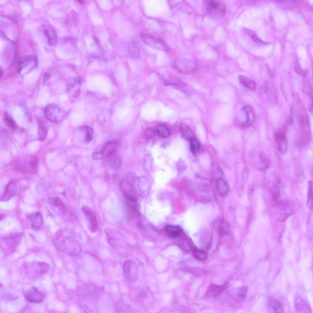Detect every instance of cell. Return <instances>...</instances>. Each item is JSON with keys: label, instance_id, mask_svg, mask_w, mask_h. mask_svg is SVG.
Wrapping results in <instances>:
<instances>
[{"label": "cell", "instance_id": "obj_1", "mask_svg": "<svg viewBox=\"0 0 313 313\" xmlns=\"http://www.w3.org/2000/svg\"><path fill=\"white\" fill-rule=\"evenodd\" d=\"M54 243L57 249L71 256L79 255L82 251V248L79 243L68 236H62L56 238Z\"/></svg>", "mask_w": 313, "mask_h": 313}, {"label": "cell", "instance_id": "obj_2", "mask_svg": "<svg viewBox=\"0 0 313 313\" xmlns=\"http://www.w3.org/2000/svg\"><path fill=\"white\" fill-rule=\"evenodd\" d=\"M78 292L84 300L94 303L98 300L102 293L100 287L92 283H84L80 285Z\"/></svg>", "mask_w": 313, "mask_h": 313}, {"label": "cell", "instance_id": "obj_3", "mask_svg": "<svg viewBox=\"0 0 313 313\" xmlns=\"http://www.w3.org/2000/svg\"><path fill=\"white\" fill-rule=\"evenodd\" d=\"M49 267V265L46 263L34 261L25 264L24 269L26 275L29 278L35 280L45 274Z\"/></svg>", "mask_w": 313, "mask_h": 313}, {"label": "cell", "instance_id": "obj_4", "mask_svg": "<svg viewBox=\"0 0 313 313\" xmlns=\"http://www.w3.org/2000/svg\"><path fill=\"white\" fill-rule=\"evenodd\" d=\"M208 16L213 19H219L224 17L226 10L224 4L221 1L213 0L209 1L206 7Z\"/></svg>", "mask_w": 313, "mask_h": 313}, {"label": "cell", "instance_id": "obj_5", "mask_svg": "<svg viewBox=\"0 0 313 313\" xmlns=\"http://www.w3.org/2000/svg\"><path fill=\"white\" fill-rule=\"evenodd\" d=\"M117 143L112 141L98 148L92 154V158L95 160L103 159L107 158L117 149Z\"/></svg>", "mask_w": 313, "mask_h": 313}, {"label": "cell", "instance_id": "obj_6", "mask_svg": "<svg viewBox=\"0 0 313 313\" xmlns=\"http://www.w3.org/2000/svg\"><path fill=\"white\" fill-rule=\"evenodd\" d=\"M45 115L50 122L57 124L60 123L65 116V112L58 105L55 104H51L46 108Z\"/></svg>", "mask_w": 313, "mask_h": 313}, {"label": "cell", "instance_id": "obj_7", "mask_svg": "<svg viewBox=\"0 0 313 313\" xmlns=\"http://www.w3.org/2000/svg\"><path fill=\"white\" fill-rule=\"evenodd\" d=\"M23 236L21 233H15L3 238L1 241V246L5 254L13 252L21 240Z\"/></svg>", "mask_w": 313, "mask_h": 313}, {"label": "cell", "instance_id": "obj_8", "mask_svg": "<svg viewBox=\"0 0 313 313\" xmlns=\"http://www.w3.org/2000/svg\"><path fill=\"white\" fill-rule=\"evenodd\" d=\"M140 38L144 43L150 47L165 51L168 50V47L161 39L146 33L141 34Z\"/></svg>", "mask_w": 313, "mask_h": 313}, {"label": "cell", "instance_id": "obj_9", "mask_svg": "<svg viewBox=\"0 0 313 313\" xmlns=\"http://www.w3.org/2000/svg\"><path fill=\"white\" fill-rule=\"evenodd\" d=\"M260 93L262 97L267 101L274 103L276 101L275 89L271 82L266 81L263 83L260 87Z\"/></svg>", "mask_w": 313, "mask_h": 313}, {"label": "cell", "instance_id": "obj_10", "mask_svg": "<svg viewBox=\"0 0 313 313\" xmlns=\"http://www.w3.org/2000/svg\"><path fill=\"white\" fill-rule=\"evenodd\" d=\"M274 207V214L280 221L285 220L293 212L289 205L287 203H280Z\"/></svg>", "mask_w": 313, "mask_h": 313}, {"label": "cell", "instance_id": "obj_11", "mask_svg": "<svg viewBox=\"0 0 313 313\" xmlns=\"http://www.w3.org/2000/svg\"><path fill=\"white\" fill-rule=\"evenodd\" d=\"M123 270L126 278L130 281L134 280L136 278L138 268L135 262L132 260L126 261L123 266Z\"/></svg>", "mask_w": 313, "mask_h": 313}, {"label": "cell", "instance_id": "obj_12", "mask_svg": "<svg viewBox=\"0 0 313 313\" xmlns=\"http://www.w3.org/2000/svg\"><path fill=\"white\" fill-rule=\"evenodd\" d=\"M82 210L87 222L88 226L90 230L92 232H95L98 230V223L95 215L90 208L85 206H83Z\"/></svg>", "mask_w": 313, "mask_h": 313}, {"label": "cell", "instance_id": "obj_13", "mask_svg": "<svg viewBox=\"0 0 313 313\" xmlns=\"http://www.w3.org/2000/svg\"><path fill=\"white\" fill-rule=\"evenodd\" d=\"M47 202L51 208L57 214L64 215L67 212L66 206L62 200L56 197H50L48 198Z\"/></svg>", "mask_w": 313, "mask_h": 313}, {"label": "cell", "instance_id": "obj_14", "mask_svg": "<svg viewBox=\"0 0 313 313\" xmlns=\"http://www.w3.org/2000/svg\"><path fill=\"white\" fill-rule=\"evenodd\" d=\"M24 296L28 301L32 303H40L44 299L42 292L34 286L25 292Z\"/></svg>", "mask_w": 313, "mask_h": 313}, {"label": "cell", "instance_id": "obj_15", "mask_svg": "<svg viewBox=\"0 0 313 313\" xmlns=\"http://www.w3.org/2000/svg\"><path fill=\"white\" fill-rule=\"evenodd\" d=\"M120 186L124 196L128 201L131 202L136 201L137 198L133 190L132 186L126 180H122L120 182Z\"/></svg>", "mask_w": 313, "mask_h": 313}, {"label": "cell", "instance_id": "obj_16", "mask_svg": "<svg viewBox=\"0 0 313 313\" xmlns=\"http://www.w3.org/2000/svg\"><path fill=\"white\" fill-rule=\"evenodd\" d=\"M40 30L46 37L49 45L52 46L57 42V34L51 27L48 25H43L41 27Z\"/></svg>", "mask_w": 313, "mask_h": 313}, {"label": "cell", "instance_id": "obj_17", "mask_svg": "<svg viewBox=\"0 0 313 313\" xmlns=\"http://www.w3.org/2000/svg\"><path fill=\"white\" fill-rule=\"evenodd\" d=\"M229 285L228 282H226L222 285H219L214 284L211 285L208 289L205 296L208 297L216 296L227 288Z\"/></svg>", "mask_w": 313, "mask_h": 313}, {"label": "cell", "instance_id": "obj_18", "mask_svg": "<svg viewBox=\"0 0 313 313\" xmlns=\"http://www.w3.org/2000/svg\"><path fill=\"white\" fill-rule=\"evenodd\" d=\"M132 186L141 192H145L149 190L150 183L149 180L144 176L137 177Z\"/></svg>", "mask_w": 313, "mask_h": 313}, {"label": "cell", "instance_id": "obj_19", "mask_svg": "<svg viewBox=\"0 0 313 313\" xmlns=\"http://www.w3.org/2000/svg\"><path fill=\"white\" fill-rule=\"evenodd\" d=\"M17 187L14 182L9 183L6 186L4 194L0 197V201H6L13 197L16 194Z\"/></svg>", "mask_w": 313, "mask_h": 313}, {"label": "cell", "instance_id": "obj_20", "mask_svg": "<svg viewBox=\"0 0 313 313\" xmlns=\"http://www.w3.org/2000/svg\"><path fill=\"white\" fill-rule=\"evenodd\" d=\"M242 110L245 113L246 117V120L242 123V126L244 127H248L252 124L255 119L253 110L251 106L246 105L243 107Z\"/></svg>", "mask_w": 313, "mask_h": 313}, {"label": "cell", "instance_id": "obj_21", "mask_svg": "<svg viewBox=\"0 0 313 313\" xmlns=\"http://www.w3.org/2000/svg\"><path fill=\"white\" fill-rule=\"evenodd\" d=\"M34 57L28 55L21 57L18 60L17 64V69L18 72L20 73L22 69L27 66L34 61Z\"/></svg>", "mask_w": 313, "mask_h": 313}, {"label": "cell", "instance_id": "obj_22", "mask_svg": "<svg viewBox=\"0 0 313 313\" xmlns=\"http://www.w3.org/2000/svg\"><path fill=\"white\" fill-rule=\"evenodd\" d=\"M179 130L181 137L185 140L190 141L195 138L193 132L191 128L186 124L181 123Z\"/></svg>", "mask_w": 313, "mask_h": 313}, {"label": "cell", "instance_id": "obj_23", "mask_svg": "<svg viewBox=\"0 0 313 313\" xmlns=\"http://www.w3.org/2000/svg\"><path fill=\"white\" fill-rule=\"evenodd\" d=\"M164 84L166 86H172L182 91H186L185 84L181 80L179 79L172 78L168 79L165 81Z\"/></svg>", "mask_w": 313, "mask_h": 313}, {"label": "cell", "instance_id": "obj_24", "mask_svg": "<svg viewBox=\"0 0 313 313\" xmlns=\"http://www.w3.org/2000/svg\"><path fill=\"white\" fill-rule=\"evenodd\" d=\"M216 187L218 192L222 195L226 194L229 191V187L227 182L222 178L217 180Z\"/></svg>", "mask_w": 313, "mask_h": 313}, {"label": "cell", "instance_id": "obj_25", "mask_svg": "<svg viewBox=\"0 0 313 313\" xmlns=\"http://www.w3.org/2000/svg\"><path fill=\"white\" fill-rule=\"evenodd\" d=\"M165 231L168 236L174 238L179 236L182 233V230L179 226L169 225L166 227Z\"/></svg>", "mask_w": 313, "mask_h": 313}, {"label": "cell", "instance_id": "obj_26", "mask_svg": "<svg viewBox=\"0 0 313 313\" xmlns=\"http://www.w3.org/2000/svg\"><path fill=\"white\" fill-rule=\"evenodd\" d=\"M238 79L240 82L245 87L251 90L256 89V83L254 80L243 75H240Z\"/></svg>", "mask_w": 313, "mask_h": 313}, {"label": "cell", "instance_id": "obj_27", "mask_svg": "<svg viewBox=\"0 0 313 313\" xmlns=\"http://www.w3.org/2000/svg\"><path fill=\"white\" fill-rule=\"evenodd\" d=\"M31 220L33 228L38 230L41 228L42 225L43 219L42 215L39 212H36L32 215Z\"/></svg>", "mask_w": 313, "mask_h": 313}, {"label": "cell", "instance_id": "obj_28", "mask_svg": "<svg viewBox=\"0 0 313 313\" xmlns=\"http://www.w3.org/2000/svg\"><path fill=\"white\" fill-rule=\"evenodd\" d=\"M277 140L278 150L282 154H285L287 149V142L285 137L282 134H278Z\"/></svg>", "mask_w": 313, "mask_h": 313}, {"label": "cell", "instance_id": "obj_29", "mask_svg": "<svg viewBox=\"0 0 313 313\" xmlns=\"http://www.w3.org/2000/svg\"><path fill=\"white\" fill-rule=\"evenodd\" d=\"M294 304L295 308L298 312H303L307 308L306 302L298 293H296L295 296Z\"/></svg>", "mask_w": 313, "mask_h": 313}, {"label": "cell", "instance_id": "obj_30", "mask_svg": "<svg viewBox=\"0 0 313 313\" xmlns=\"http://www.w3.org/2000/svg\"><path fill=\"white\" fill-rule=\"evenodd\" d=\"M269 307L277 313L282 312L283 307L281 302L277 299L270 297L268 301Z\"/></svg>", "mask_w": 313, "mask_h": 313}, {"label": "cell", "instance_id": "obj_31", "mask_svg": "<svg viewBox=\"0 0 313 313\" xmlns=\"http://www.w3.org/2000/svg\"><path fill=\"white\" fill-rule=\"evenodd\" d=\"M156 131L159 136L163 138H165L169 137L171 134V131L165 124L159 123L158 124L156 127Z\"/></svg>", "mask_w": 313, "mask_h": 313}, {"label": "cell", "instance_id": "obj_32", "mask_svg": "<svg viewBox=\"0 0 313 313\" xmlns=\"http://www.w3.org/2000/svg\"><path fill=\"white\" fill-rule=\"evenodd\" d=\"M192 254L194 258L200 261H204L207 258L208 255L204 250L200 249L196 247L192 249Z\"/></svg>", "mask_w": 313, "mask_h": 313}, {"label": "cell", "instance_id": "obj_33", "mask_svg": "<svg viewBox=\"0 0 313 313\" xmlns=\"http://www.w3.org/2000/svg\"><path fill=\"white\" fill-rule=\"evenodd\" d=\"M275 3L279 8L285 9H291L295 7L296 4V2L293 0L278 1H276Z\"/></svg>", "mask_w": 313, "mask_h": 313}, {"label": "cell", "instance_id": "obj_34", "mask_svg": "<svg viewBox=\"0 0 313 313\" xmlns=\"http://www.w3.org/2000/svg\"><path fill=\"white\" fill-rule=\"evenodd\" d=\"M48 132L47 129L43 123L39 121L38 129L39 140L42 141L45 139Z\"/></svg>", "mask_w": 313, "mask_h": 313}, {"label": "cell", "instance_id": "obj_35", "mask_svg": "<svg viewBox=\"0 0 313 313\" xmlns=\"http://www.w3.org/2000/svg\"><path fill=\"white\" fill-rule=\"evenodd\" d=\"M129 51L131 56L133 58L137 59L140 55V49L138 46L134 42H132L129 46Z\"/></svg>", "mask_w": 313, "mask_h": 313}, {"label": "cell", "instance_id": "obj_36", "mask_svg": "<svg viewBox=\"0 0 313 313\" xmlns=\"http://www.w3.org/2000/svg\"><path fill=\"white\" fill-rule=\"evenodd\" d=\"M212 175L213 177L217 180L222 178L223 172L219 165L217 164H213L212 168Z\"/></svg>", "mask_w": 313, "mask_h": 313}, {"label": "cell", "instance_id": "obj_37", "mask_svg": "<svg viewBox=\"0 0 313 313\" xmlns=\"http://www.w3.org/2000/svg\"><path fill=\"white\" fill-rule=\"evenodd\" d=\"M121 159L118 155H114L109 160V165L111 168L112 169H118L121 166Z\"/></svg>", "mask_w": 313, "mask_h": 313}, {"label": "cell", "instance_id": "obj_38", "mask_svg": "<svg viewBox=\"0 0 313 313\" xmlns=\"http://www.w3.org/2000/svg\"><path fill=\"white\" fill-rule=\"evenodd\" d=\"M178 245L181 249L184 252H189L192 249L190 242L186 239H180L178 242Z\"/></svg>", "mask_w": 313, "mask_h": 313}, {"label": "cell", "instance_id": "obj_39", "mask_svg": "<svg viewBox=\"0 0 313 313\" xmlns=\"http://www.w3.org/2000/svg\"><path fill=\"white\" fill-rule=\"evenodd\" d=\"M190 149L192 153L196 155L198 153L200 148V144L198 140L195 138L190 141Z\"/></svg>", "mask_w": 313, "mask_h": 313}, {"label": "cell", "instance_id": "obj_40", "mask_svg": "<svg viewBox=\"0 0 313 313\" xmlns=\"http://www.w3.org/2000/svg\"><path fill=\"white\" fill-rule=\"evenodd\" d=\"M313 184L311 181L308 182V191L307 204L308 208L312 209L313 208Z\"/></svg>", "mask_w": 313, "mask_h": 313}, {"label": "cell", "instance_id": "obj_41", "mask_svg": "<svg viewBox=\"0 0 313 313\" xmlns=\"http://www.w3.org/2000/svg\"><path fill=\"white\" fill-rule=\"evenodd\" d=\"M152 158L150 155H145L143 163V168L145 171L148 173L150 172L152 168Z\"/></svg>", "mask_w": 313, "mask_h": 313}, {"label": "cell", "instance_id": "obj_42", "mask_svg": "<svg viewBox=\"0 0 313 313\" xmlns=\"http://www.w3.org/2000/svg\"><path fill=\"white\" fill-rule=\"evenodd\" d=\"M39 162V158L36 156H33L30 157L29 160H27V166L32 171H34L38 166Z\"/></svg>", "mask_w": 313, "mask_h": 313}, {"label": "cell", "instance_id": "obj_43", "mask_svg": "<svg viewBox=\"0 0 313 313\" xmlns=\"http://www.w3.org/2000/svg\"><path fill=\"white\" fill-rule=\"evenodd\" d=\"M260 163L263 166L262 169H264L270 165V162L267 155L263 152L260 153L259 155Z\"/></svg>", "mask_w": 313, "mask_h": 313}, {"label": "cell", "instance_id": "obj_44", "mask_svg": "<svg viewBox=\"0 0 313 313\" xmlns=\"http://www.w3.org/2000/svg\"><path fill=\"white\" fill-rule=\"evenodd\" d=\"M4 119L6 125L11 129H15L16 125L13 119L6 112L4 113Z\"/></svg>", "mask_w": 313, "mask_h": 313}, {"label": "cell", "instance_id": "obj_45", "mask_svg": "<svg viewBox=\"0 0 313 313\" xmlns=\"http://www.w3.org/2000/svg\"><path fill=\"white\" fill-rule=\"evenodd\" d=\"M245 32L250 37L256 42L260 44H266L267 42H264L261 40L256 35V34L253 31L247 29Z\"/></svg>", "mask_w": 313, "mask_h": 313}, {"label": "cell", "instance_id": "obj_46", "mask_svg": "<svg viewBox=\"0 0 313 313\" xmlns=\"http://www.w3.org/2000/svg\"><path fill=\"white\" fill-rule=\"evenodd\" d=\"M156 132V131L151 128H147L145 131L144 136L147 140H149L154 138Z\"/></svg>", "mask_w": 313, "mask_h": 313}, {"label": "cell", "instance_id": "obj_47", "mask_svg": "<svg viewBox=\"0 0 313 313\" xmlns=\"http://www.w3.org/2000/svg\"><path fill=\"white\" fill-rule=\"evenodd\" d=\"M83 129L86 131V140L87 142L91 141L93 137V130L92 128L88 126H86L83 128Z\"/></svg>", "mask_w": 313, "mask_h": 313}, {"label": "cell", "instance_id": "obj_48", "mask_svg": "<svg viewBox=\"0 0 313 313\" xmlns=\"http://www.w3.org/2000/svg\"><path fill=\"white\" fill-rule=\"evenodd\" d=\"M248 289L246 286H243L238 290V296L241 300H244L246 297Z\"/></svg>", "mask_w": 313, "mask_h": 313}, {"label": "cell", "instance_id": "obj_49", "mask_svg": "<svg viewBox=\"0 0 313 313\" xmlns=\"http://www.w3.org/2000/svg\"><path fill=\"white\" fill-rule=\"evenodd\" d=\"M136 178L137 177L134 173L130 172L127 175L126 181L132 186Z\"/></svg>", "mask_w": 313, "mask_h": 313}, {"label": "cell", "instance_id": "obj_50", "mask_svg": "<svg viewBox=\"0 0 313 313\" xmlns=\"http://www.w3.org/2000/svg\"><path fill=\"white\" fill-rule=\"evenodd\" d=\"M295 69L296 72L300 75L305 76L306 75L307 71L302 69L298 62H296L295 64Z\"/></svg>", "mask_w": 313, "mask_h": 313}, {"label": "cell", "instance_id": "obj_51", "mask_svg": "<svg viewBox=\"0 0 313 313\" xmlns=\"http://www.w3.org/2000/svg\"><path fill=\"white\" fill-rule=\"evenodd\" d=\"M50 75L47 73H45L43 75V82L44 83L49 78Z\"/></svg>", "mask_w": 313, "mask_h": 313}, {"label": "cell", "instance_id": "obj_52", "mask_svg": "<svg viewBox=\"0 0 313 313\" xmlns=\"http://www.w3.org/2000/svg\"><path fill=\"white\" fill-rule=\"evenodd\" d=\"M286 121L289 124L291 125L293 123V118L291 116H288L286 118Z\"/></svg>", "mask_w": 313, "mask_h": 313}, {"label": "cell", "instance_id": "obj_53", "mask_svg": "<svg viewBox=\"0 0 313 313\" xmlns=\"http://www.w3.org/2000/svg\"><path fill=\"white\" fill-rule=\"evenodd\" d=\"M2 74H3V70H2L1 68H0V74H1V77L2 76Z\"/></svg>", "mask_w": 313, "mask_h": 313}, {"label": "cell", "instance_id": "obj_54", "mask_svg": "<svg viewBox=\"0 0 313 313\" xmlns=\"http://www.w3.org/2000/svg\"><path fill=\"white\" fill-rule=\"evenodd\" d=\"M79 2H80V3H83V1H82V0H79Z\"/></svg>", "mask_w": 313, "mask_h": 313}]
</instances>
